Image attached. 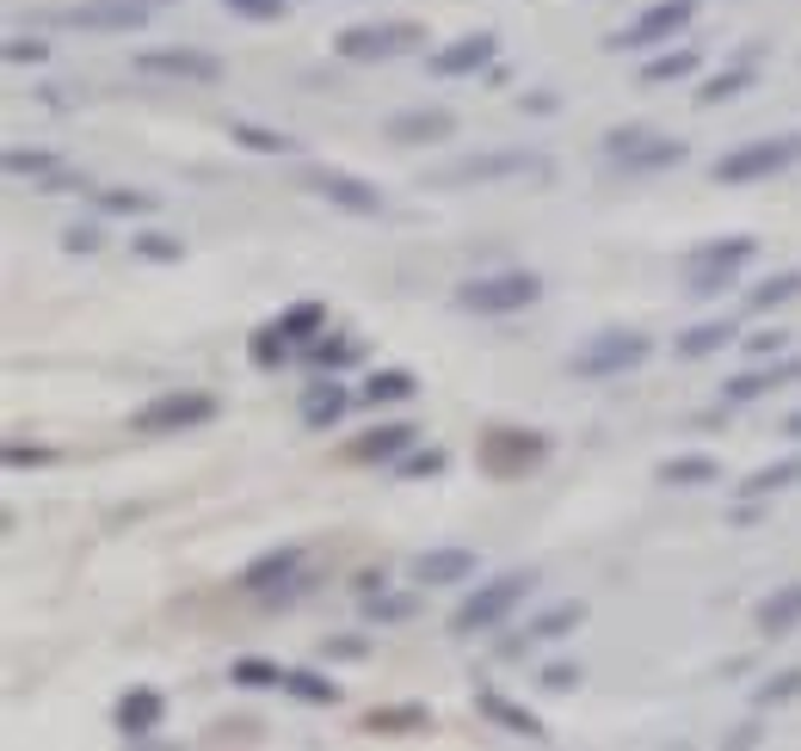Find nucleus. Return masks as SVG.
Instances as JSON below:
<instances>
[{
	"mask_svg": "<svg viewBox=\"0 0 801 751\" xmlns=\"http://www.w3.org/2000/svg\"><path fill=\"white\" fill-rule=\"evenodd\" d=\"M789 383H801V357H777V364H764V369H740V376L721 383V401H728V407H752V401L777 395V388H789Z\"/></svg>",
	"mask_w": 801,
	"mask_h": 751,
	"instance_id": "obj_16",
	"label": "nucleus"
},
{
	"mask_svg": "<svg viewBox=\"0 0 801 751\" xmlns=\"http://www.w3.org/2000/svg\"><path fill=\"white\" fill-rule=\"evenodd\" d=\"M240 585H247V592L278 597V604L303 597V592H308V580H303V549H296V542H284V549H266L259 561H247V567H240Z\"/></svg>",
	"mask_w": 801,
	"mask_h": 751,
	"instance_id": "obj_9",
	"label": "nucleus"
},
{
	"mask_svg": "<svg viewBox=\"0 0 801 751\" xmlns=\"http://www.w3.org/2000/svg\"><path fill=\"white\" fill-rule=\"evenodd\" d=\"M789 487H801V449L771 462V468H759V475H746L740 481V500H771V493H789Z\"/></svg>",
	"mask_w": 801,
	"mask_h": 751,
	"instance_id": "obj_27",
	"label": "nucleus"
},
{
	"mask_svg": "<svg viewBox=\"0 0 801 751\" xmlns=\"http://www.w3.org/2000/svg\"><path fill=\"white\" fill-rule=\"evenodd\" d=\"M536 296H543V277L536 271H494V277L456 284V308H468V315H518Z\"/></svg>",
	"mask_w": 801,
	"mask_h": 751,
	"instance_id": "obj_5",
	"label": "nucleus"
},
{
	"mask_svg": "<svg viewBox=\"0 0 801 751\" xmlns=\"http://www.w3.org/2000/svg\"><path fill=\"white\" fill-rule=\"evenodd\" d=\"M278 327H284V339H315V333H327V308H320V303H290V308H284V315H278Z\"/></svg>",
	"mask_w": 801,
	"mask_h": 751,
	"instance_id": "obj_35",
	"label": "nucleus"
},
{
	"mask_svg": "<svg viewBox=\"0 0 801 751\" xmlns=\"http://www.w3.org/2000/svg\"><path fill=\"white\" fill-rule=\"evenodd\" d=\"M494 56H500V38H494V31H468V38L438 43V50L426 56V68H432L438 80H456V75H487V68H494Z\"/></svg>",
	"mask_w": 801,
	"mask_h": 751,
	"instance_id": "obj_13",
	"label": "nucleus"
},
{
	"mask_svg": "<svg viewBox=\"0 0 801 751\" xmlns=\"http://www.w3.org/2000/svg\"><path fill=\"white\" fill-rule=\"evenodd\" d=\"M56 449H38V444H7V468H50Z\"/></svg>",
	"mask_w": 801,
	"mask_h": 751,
	"instance_id": "obj_47",
	"label": "nucleus"
},
{
	"mask_svg": "<svg viewBox=\"0 0 801 751\" xmlns=\"http://www.w3.org/2000/svg\"><path fill=\"white\" fill-rule=\"evenodd\" d=\"M93 198H99V210H111V216H148L155 210L148 191H93Z\"/></svg>",
	"mask_w": 801,
	"mask_h": 751,
	"instance_id": "obj_44",
	"label": "nucleus"
},
{
	"mask_svg": "<svg viewBox=\"0 0 801 751\" xmlns=\"http://www.w3.org/2000/svg\"><path fill=\"white\" fill-rule=\"evenodd\" d=\"M160 721H167V696H160V690L136 684V690H123V696H118V733L123 739H148Z\"/></svg>",
	"mask_w": 801,
	"mask_h": 751,
	"instance_id": "obj_20",
	"label": "nucleus"
},
{
	"mask_svg": "<svg viewBox=\"0 0 801 751\" xmlns=\"http://www.w3.org/2000/svg\"><path fill=\"white\" fill-rule=\"evenodd\" d=\"M691 148L672 142V136H654V130H611L604 136V160L623 172H666V167H684Z\"/></svg>",
	"mask_w": 801,
	"mask_h": 751,
	"instance_id": "obj_7",
	"label": "nucleus"
},
{
	"mask_svg": "<svg viewBox=\"0 0 801 751\" xmlns=\"http://www.w3.org/2000/svg\"><path fill=\"white\" fill-rule=\"evenodd\" d=\"M228 678H235L240 690H271V684H284V672L271 660H235L228 665Z\"/></svg>",
	"mask_w": 801,
	"mask_h": 751,
	"instance_id": "obj_43",
	"label": "nucleus"
},
{
	"mask_svg": "<svg viewBox=\"0 0 801 751\" xmlns=\"http://www.w3.org/2000/svg\"><path fill=\"white\" fill-rule=\"evenodd\" d=\"M691 13H696V0H654L629 31L604 38V50H654V43H672L684 26H691Z\"/></svg>",
	"mask_w": 801,
	"mask_h": 751,
	"instance_id": "obj_12",
	"label": "nucleus"
},
{
	"mask_svg": "<svg viewBox=\"0 0 801 751\" xmlns=\"http://www.w3.org/2000/svg\"><path fill=\"white\" fill-rule=\"evenodd\" d=\"M414 580H426V585H463V580H475V549H426L414 561Z\"/></svg>",
	"mask_w": 801,
	"mask_h": 751,
	"instance_id": "obj_22",
	"label": "nucleus"
},
{
	"mask_svg": "<svg viewBox=\"0 0 801 751\" xmlns=\"http://www.w3.org/2000/svg\"><path fill=\"white\" fill-rule=\"evenodd\" d=\"M346 407H352V388L334 383V369H327V376L308 383V395H303V425H308V432H327V425L346 419Z\"/></svg>",
	"mask_w": 801,
	"mask_h": 751,
	"instance_id": "obj_21",
	"label": "nucleus"
},
{
	"mask_svg": "<svg viewBox=\"0 0 801 751\" xmlns=\"http://www.w3.org/2000/svg\"><path fill=\"white\" fill-rule=\"evenodd\" d=\"M752 87V68H721L709 87H696V106H721V99H734V92Z\"/></svg>",
	"mask_w": 801,
	"mask_h": 751,
	"instance_id": "obj_42",
	"label": "nucleus"
},
{
	"mask_svg": "<svg viewBox=\"0 0 801 751\" xmlns=\"http://www.w3.org/2000/svg\"><path fill=\"white\" fill-rule=\"evenodd\" d=\"M660 481H666V487H709V481H721V462L703 456V449H691V456H666L660 462Z\"/></svg>",
	"mask_w": 801,
	"mask_h": 751,
	"instance_id": "obj_28",
	"label": "nucleus"
},
{
	"mask_svg": "<svg viewBox=\"0 0 801 751\" xmlns=\"http://www.w3.org/2000/svg\"><path fill=\"white\" fill-rule=\"evenodd\" d=\"M647 357H654V339H647V333L611 327V333H592V339L567 357V376H580V383H611V376L647 364Z\"/></svg>",
	"mask_w": 801,
	"mask_h": 751,
	"instance_id": "obj_2",
	"label": "nucleus"
},
{
	"mask_svg": "<svg viewBox=\"0 0 801 751\" xmlns=\"http://www.w3.org/2000/svg\"><path fill=\"white\" fill-rule=\"evenodd\" d=\"M308 357H315L320 369H334V376H339V369H352L364 357V339H358V333H315V339H308Z\"/></svg>",
	"mask_w": 801,
	"mask_h": 751,
	"instance_id": "obj_29",
	"label": "nucleus"
},
{
	"mask_svg": "<svg viewBox=\"0 0 801 751\" xmlns=\"http://www.w3.org/2000/svg\"><path fill=\"white\" fill-rule=\"evenodd\" d=\"M419 38H426V31L407 26V19H400V26H352L334 38V50L346 56V62H395V56L419 50Z\"/></svg>",
	"mask_w": 801,
	"mask_h": 751,
	"instance_id": "obj_11",
	"label": "nucleus"
},
{
	"mask_svg": "<svg viewBox=\"0 0 801 751\" xmlns=\"http://www.w3.org/2000/svg\"><path fill=\"white\" fill-rule=\"evenodd\" d=\"M68 26L80 31H142L148 26V0H87L68 13Z\"/></svg>",
	"mask_w": 801,
	"mask_h": 751,
	"instance_id": "obj_17",
	"label": "nucleus"
},
{
	"mask_svg": "<svg viewBox=\"0 0 801 751\" xmlns=\"http://www.w3.org/2000/svg\"><path fill=\"white\" fill-rule=\"evenodd\" d=\"M432 714L419 709V702H400V709H370L364 714V733L370 739H395V733H426Z\"/></svg>",
	"mask_w": 801,
	"mask_h": 751,
	"instance_id": "obj_25",
	"label": "nucleus"
},
{
	"mask_svg": "<svg viewBox=\"0 0 801 751\" xmlns=\"http://www.w3.org/2000/svg\"><path fill=\"white\" fill-rule=\"evenodd\" d=\"M284 690H290L296 702H308V709H334L339 702V684L320 672H284Z\"/></svg>",
	"mask_w": 801,
	"mask_h": 751,
	"instance_id": "obj_33",
	"label": "nucleus"
},
{
	"mask_svg": "<svg viewBox=\"0 0 801 751\" xmlns=\"http://www.w3.org/2000/svg\"><path fill=\"white\" fill-rule=\"evenodd\" d=\"M795 296H801V271H777L771 284H759V290L746 296V308H752V315H771V308L795 303Z\"/></svg>",
	"mask_w": 801,
	"mask_h": 751,
	"instance_id": "obj_36",
	"label": "nucleus"
},
{
	"mask_svg": "<svg viewBox=\"0 0 801 751\" xmlns=\"http://www.w3.org/2000/svg\"><path fill=\"white\" fill-rule=\"evenodd\" d=\"M481 714H487V721H494L500 733H512V739H531V745H543V739H548V727L536 721L531 709H518V702L494 696V690H487V696H481Z\"/></svg>",
	"mask_w": 801,
	"mask_h": 751,
	"instance_id": "obj_23",
	"label": "nucleus"
},
{
	"mask_svg": "<svg viewBox=\"0 0 801 751\" xmlns=\"http://www.w3.org/2000/svg\"><path fill=\"white\" fill-rule=\"evenodd\" d=\"M801 167V130H783V136H764V142H746L734 155L715 160V185H759L771 172H789Z\"/></svg>",
	"mask_w": 801,
	"mask_h": 751,
	"instance_id": "obj_4",
	"label": "nucleus"
},
{
	"mask_svg": "<svg viewBox=\"0 0 801 751\" xmlns=\"http://www.w3.org/2000/svg\"><path fill=\"white\" fill-rule=\"evenodd\" d=\"M555 160L536 148H481V155H456L426 172V185H494V179H548Z\"/></svg>",
	"mask_w": 801,
	"mask_h": 751,
	"instance_id": "obj_1",
	"label": "nucleus"
},
{
	"mask_svg": "<svg viewBox=\"0 0 801 751\" xmlns=\"http://www.w3.org/2000/svg\"><path fill=\"white\" fill-rule=\"evenodd\" d=\"M783 432H789V437H795V444H801V413H789V419H783Z\"/></svg>",
	"mask_w": 801,
	"mask_h": 751,
	"instance_id": "obj_54",
	"label": "nucleus"
},
{
	"mask_svg": "<svg viewBox=\"0 0 801 751\" xmlns=\"http://www.w3.org/2000/svg\"><path fill=\"white\" fill-rule=\"evenodd\" d=\"M130 253H136V259H155V265H179V259H186V240L160 235V228H142V235H130Z\"/></svg>",
	"mask_w": 801,
	"mask_h": 751,
	"instance_id": "obj_37",
	"label": "nucleus"
},
{
	"mask_svg": "<svg viewBox=\"0 0 801 751\" xmlns=\"http://www.w3.org/2000/svg\"><path fill=\"white\" fill-rule=\"evenodd\" d=\"M43 56H50V50H43V38H13V43H7V62H43Z\"/></svg>",
	"mask_w": 801,
	"mask_h": 751,
	"instance_id": "obj_52",
	"label": "nucleus"
},
{
	"mask_svg": "<svg viewBox=\"0 0 801 751\" xmlns=\"http://www.w3.org/2000/svg\"><path fill=\"white\" fill-rule=\"evenodd\" d=\"M759 629H764V634H789V629H801V580L777 585V592L764 597V604H759Z\"/></svg>",
	"mask_w": 801,
	"mask_h": 751,
	"instance_id": "obj_26",
	"label": "nucleus"
},
{
	"mask_svg": "<svg viewBox=\"0 0 801 751\" xmlns=\"http://www.w3.org/2000/svg\"><path fill=\"white\" fill-rule=\"evenodd\" d=\"M303 185L315 191V198L339 204V210H352V216H376V210H383V191H376V185H364L358 172H339V167H308V172H303Z\"/></svg>",
	"mask_w": 801,
	"mask_h": 751,
	"instance_id": "obj_14",
	"label": "nucleus"
},
{
	"mask_svg": "<svg viewBox=\"0 0 801 751\" xmlns=\"http://www.w3.org/2000/svg\"><path fill=\"white\" fill-rule=\"evenodd\" d=\"M136 68L160 75V80H191V87H216L222 80V56H210V50H142Z\"/></svg>",
	"mask_w": 801,
	"mask_h": 751,
	"instance_id": "obj_15",
	"label": "nucleus"
},
{
	"mask_svg": "<svg viewBox=\"0 0 801 751\" xmlns=\"http://www.w3.org/2000/svg\"><path fill=\"white\" fill-rule=\"evenodd\" d=\"M419 616V597L414 592H370L364 597V622H370V629H395V622H414Z\"/></svg>",
	"mask_w": 801,
	"mask_h": 751,
	"instance_id": "obj_30",
	"label": "nucleus"
},
{
	"mask_svg": "<svg viewBox=\"0 0 801 751\" xmlns=\"http://www.w3.org/2000/svg\"><path fill=\"white\" fill-rule=\"evenodd\" d=\"M62 253H99V228H93V223L68 228V235H62Z\"/></svg>",
	"mask_w": 801,
	"mask_h": 751,
	"instance_id": "obj_51",
	"label": "nucleus"
},
{
	"mask_svg": "<svg viewBox=\"0 0 801 751\" xmlns=\"http://www.w3.org/2000/svg\"><path fill=\"white\" fill-rule=\"evenodd\" d=\"M327 660H364L370 653V634H334V641H320Z\"/></svg>",
	"mask_w": 801,
	"mask_h": 751,
	"instance_id": "obj_46",
	"label": "nucleus"
},
{
	"mask_svg": "<svg viewBox=\"0 0 801 751\" xmlns=\"http://www.w3.org/2000/svg\"><path fill=\"white\" fill-rule=\"evenodd\" d=\"M783 345H789V333H783V327H771V333H746V352H752V357H777Z\"/></svg>",
	"mask_w": 801,
	"mask_h": 751,
	"instance_id": "obj_50",
	"label": "nucleus"
},
{
	"mask_svg": "<svg viewBox=\"0 0 801 751\" xmlns=\"http://www.w3.org/2000/svg\"><path fill=\"white\" fill-rule=\"evenodd\" d=\"M580 622H586V604H580V597H567V604L543 610V616L524 629V641H561V634H574Z\"/></svg>",
	"mask_w": 801,
	"mask_h": 751,
	"instance_id": "obj_31",
	"label": "nucleus"
},
{
	"mask_svg": "<svg viewBox=\"0 0 801 751\" xmlns=\"http://www.w3.org/2000/svg\"><path fill=\"white\" fill-rule=\"evenodd\" d=\"M548 456V437L543 432H512V425H494V432L481 437V468L494 481H518L531 462Z\"/></svg>",
	"mask_w": 801,
	"mask_h": 751,
	"instance_id": "obj_10",
	"label": "nucleus"
},
{
	"mask_svg": "<svg viewBox=\"0 0 801 751\" xmlns=\"http://www.w3.org/2000/svg\"><path fill=\"white\" fill-rule=\"evenodd\" d=\"M444 468H451L444 449H407V456H395V475L400 481H432V475H444Z\"/></svg>",
	"mask_w": 801,
	"mask_h": 751,
	"instance_id": "obj_41",
	"label": "nucleus"
},
{
	"mask_svg": "<svg viewBox=\"0 0 801 751\" xmlns=\"http://www.w3.org/2000/svg\"><path fill=\"white\" fill-rule=\"evenodd\" d=\"M543 690H555V696H567V690L580 684V665H567V660H555V665H543V678H536Z\"/></svg>",
	"mask_w": 801,
	"mask_h": 751,
	"instance_id": "obj_48",
	"label": "nucleus"
},
{
	"mask_svg": "<svg viewBox=\"0 0 801 751\" xmlns=\"http://www.w3.org/2000/svg\"><path fill=\"white\" fill-rule=\"evenodd\" d=\"M518 106H524V111H555V106H561V99H555V92H524Z\"/></svg>",
	"mask_w": 801,
	"mask_h": 751,
	"instance_id": "obj_53",
	"label": "nucleus"
},
{
	"mask_svg": "<svg viewBox=\"0 0 801 751\" xmlns=\"http://www.w3.org/2000/svg\"><path fill=\"white\" fill-rule=\"evenodd\" d=\"M451 130H456V118L444 106H414V111H395V118L383 123V136L400 142V148L407 142H438V136H451Z\"/></svg>",
	"mask_w": 801,
	"mask_h": 751,
	"instance_id": "obj_18",
	"label": "nucleus"
},
{
	"mask_svg": "<svg viewBox=\"0 0 801 751\" xmlns=\"http://www.w3.org/2000/svg\"><path fill=\"white\" fill-rule=\"evenodd\" d=\"M222 7L240 19H284V0H222Z\"/></svg>",
	"mask_w": 801,
	"mask_h": 751,
	"instance_id": "obj_49",
	"label": "nucleus"
},
{
	"mask_svg": "<svg viewBox=\"0 0 801 751\" xmlns=\"http://www.w3.org/2000/svg\"><path fill=\"white\" fill-rule=\"evenodd\" d=\"M801 696V665H795V672H783V678H771V684H759V696H752V702H759V709H777V702H795Z\"/></svg>",
	"mask_w": 801,
	"mask_h": 751,
	"instance_id": "obj_45",
	"label": "nucleus"
},
{
	"mask_svg": "<svg viewBox=\"0 0 801 751\" xmlns=\"http://www.w3.org/2000/svg\"><path fill=\"white\" fill-rule=\"evenodd\" d=\"M759 253V240L752 235H721V240H703V247L691 253V296H721L728 284H734V271Z\"/></svg>",
	"mask_w": 801,
	"mask_h": 751,
	"instance_id": "obj_8",
	"label": "nucleus"
},
{
	"mask_svg": "<svg viewBox=\"0 0 801 751\" xmlns=\"http://www.w3.org/2000/svg\"><path fill=\"white\" fill-rule=\"evenodd\" d=\"M531 573H500V580H481L475 592L456 604V616H451V634H481V629H500V622L512 616V610L531 597Z\"/></svg>",
	"mask_w": 801,
	"mask_h": 751,
	"instance_id": "obj_3",
	"label": "nucleus"
},
{
	"mask_svg": "<svg viewBox=\"0 0 801 751\" xmlns=\"http://www.w3.org/2000/svg\"><path fill=\"white\" fill-rule=\"evenodd\" d=\"M414 432H419V425H407V419L370 425L364 437H352V444H346V456H352V462H395V456H407V449H414Z\"/></svg>",
	"mask_w": 801,
	"mask_h": 751,
	"instance_id": "obj_19",
	"label": "nucleus"
},
{
	"mask_svg": "<svg viewBox=\"0 0 801 751\" xmlns=\"http://www.w3.org/2000/svg\"><path fill=\"white\" fill-rule=\"evenodd\" d=\"M247 357H254V369H278L284 357H290V339H284V327L278 320H266V327L247 339Z\"/></svg>",
	"mask_w": 801,
	"mask_h": 751,
	"instance_id": "obj_39",
	"label": "nucleus"
},
{
	"mask_svg": "<svg viewBox=\"0 0 801 751\" xmlns=\"http://www.w3.org/2000/svg\"><path fill=\"white\" fill-rule=\"evenodd\" d=\"M721 345H734V327H728V320H703V327L679 333V357H709V352H721Z\"/></svg>",
	"mask_w": 801,
	"mask_h": 751,
	"instance_id": "obj_38",
	"label": "nucleus"
},
{
	"mask_svg": "<svg viewBox=\"0 0 801 751\" xmlns=\"http://www.w3.org/2000/svg\"><path fill=\"white\" fill-rule=\"evenodd\" d=\"M696 75V50H666V56H654V62L641 68V80L647 87H666V80H691Z\"/></svg>",
	"mask_w": 801,
	"mask_h": 751,
	"instance_id": "obj_40",
	"label": "nucleus"
},
{
	"mask_svg": "<svg viewBox=\"0 0 801 751\" xmlns=\"http://www.w3.org/2000/svg\"><path fill=\"white\" fill-rule=\"evenodd\" d=\"M228 136H235L247 155H296V136L266 130V123H228Z\"/></svg>",
	"mask_w": 801,
	"mask_h": 751,
	"instance_id": "obj_32",
	"label": "nucleus"
},
{
	"mask_svg": "<svg viewBox=\"0 0 801 751\" xmlns=\"http://www.w3.org/2000/svg\"><path fill=\"white\" fill-rule=\"evenodd\" d=\"M414 395H419L414 369H400V364L370 369V383H364V401H370V407H400V401H414Z\"/></svg>",
	"mask_w": 801,
	"mask_h": 751,
	"instance_id": "obj_24",
	"label": "nucleus"
},
{
	"mask_svg": "<svg viewBox=\"0 0 801 751\" xmlns=\"http://www.w3.org/2000/svg\"><path fill=\"white\" fill-rule=\"evenodd\" d=\"M216 395H204V388H174V395H155L142 413H136V432H148V437H174V432H198V425H210L216 419Z\"/></svg>",
	"mask_w": 801,
	"mask_h": 751,
	"instance_id": "obj_6",
	"label": "nucleus"
},
{
	"mask_svg": "<svg viewBox=\"0 0 801 751\" xmlns=\"http://www.w3.org/2000/svg\"><path fill=\"white\" fill-rule=\"evenodd\" d=\"M0 167H7V179H50L56 167H62V160L50 155V148H7V160H0Z\"/></svg>",
	"mask_w": 801,
	"mask_h": 751,
	"instance_id": "obj_34",
	"label": "nucleus"
}]
</instances>
